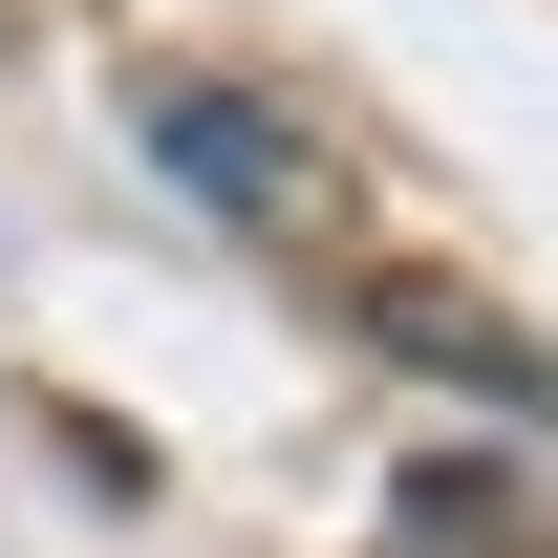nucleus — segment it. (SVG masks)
Masks as SVG:
<instances>
[{
  "label": "nucleus",
  "instance_id": "obj_1",
  "mask_svg": "<svg viewBox=\"0 0 558 558\" xmlns=\"http://www.w3.org/2000/svg\"><path fill=\"white\" fill-rule=\"evenodd\" d=\"M130 130H150V172H172L194 215H236V236L323 194V172H301V130H279L258 86H130Z\"/></svg>",
  "mask_w": 558,
  "mask_h": 558
},
{
  "label": "nucleus",
  "instance_id": "obj_2",
  "mask_svg": "<svg viewBox=\"0 0 558 558\" xmlns=\"http://www.w3.org/2000/svg\"><path fill=\"white\" fill-rule=\"evenodd\" d=\"M387 344H429L451 387H515V409H537V344H515V323H473V301H429V279H387Z\"/></svg>",
  "mask_w": 558,
  "mask_h": 558
}]
</instances>
